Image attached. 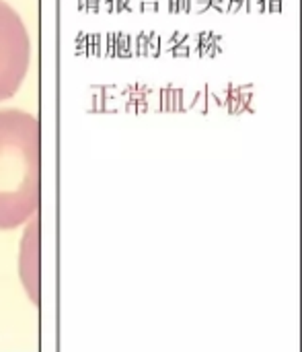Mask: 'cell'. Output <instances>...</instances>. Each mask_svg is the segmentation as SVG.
Wrapping results in <instances>:
<instances>
[{
	"label": "cell",
	"instance_id": "obj_1",
	"mask_svg": "<svg viewBox=\"0 0 302 352\" xmlns=\"http://www.w3.org/2000/svg\"><path fill=\"white\" fill-rule=\"evenodd\" d=\"M39 122L16 107L0 109V231L16 229L39 208Z\"/></svg>",
	"mask_w": 302,
	"mask_h": 352
},
{
	"label": "cell",
	"instance_id": "obj_2",
	"mask_svg": "<svg viewBox=\"0 0 302 352\" xmlns=\"http://www.w3.org/2000/svg\"><path fill=\"white\" fill-rule=\"evenodd\" d=\"M31 66V37L19 12L0 0V101L16 95Z\"/></svg>",
	"mask_w": 302,
	"mask_h": 352
}]
</instances>
